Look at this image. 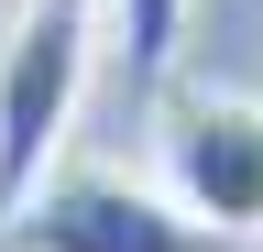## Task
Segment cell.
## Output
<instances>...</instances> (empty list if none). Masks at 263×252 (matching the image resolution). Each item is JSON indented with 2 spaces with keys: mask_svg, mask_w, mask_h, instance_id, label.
I'll return each mask as SVG.
<instances>
[{
  "mask_svg": "<svg viewBox=\"0 0 263 252\" xmlns=\"http://www.w3.org/2000/svg\"><path fill=\"white\" fill-rule=\"evenodd\" d=\"M99 77V0H11L0 33V219L55 176Z\"/></svg>",
  "mask_w": 263,
  "mask_h": 252,
  "instance_id": "cell-1",
  "label": "cell"
},
{
  "mask_svg": "<svg viewBox=\"0 0 263 252\" xmlns=\"http://www.w3.org/2000/svg\"><path fill=\"white\" fill-rule=\"evenodd\" d=\"M154 186L209 241H263V99L252 88H186L154 110Z\"/></svg>",
  "mask_w": 263,
  "mask_h": 252,
  "instance_id": "cell-2",
  "label": "cell"
},
{
  "mask_svg": "<svg viewBox=\"0 0 263 252\" xmlns=\"http://www.w3.org/2000/svg\"><path fill=\"white\" fill-rule=\"evenodd\" d=\"M0 241L11 252H230V241L197 230L154 176H110V165L44 176L11 219H0Z\"/></svg>",
  "mask_w": 263,
  "mask_h": 252,
  "instance_id": "cell-3",
  "label": "cell"
},
{
  "mask_svg": "<svg viewBox=\"0 0 263 252\" xmlns=\"http://www.w3.org/2000/svg\"><path fill=\"white\" fill-rule=\"evenodd\" d=\"M176 33H186V0H99V55L121 66V99L154 110L164 77H176Z\"/></svg>",
  "mask_w": 263,
  "mask_h": 252,
  "instance_id": "cell-4",
  "label": "cell"
},
{
  "mask_svg": "<svg viewBox=\"0 0 263 252\" xmlns=\"http://www.w3.org/2000/svg\"><path fill=\"white\" fill-rule=\"evenodd\" d=\"M0 252H11V241H0Z\"/></svg>",
  "mask_w": 263,
  "mask_h": 252,
  "instance_id": "cell-5",
  "label": "cell"
}]
</instances>
